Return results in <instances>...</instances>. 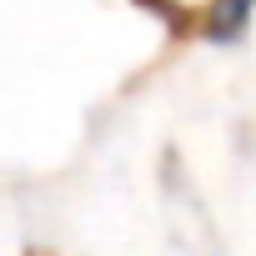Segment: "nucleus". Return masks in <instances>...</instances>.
Segmentation results:
<instances>
[{
    "instance_id": "nucleus-1",
    "label": "nucleus",
    "mask_w": 256,
    "mask_h": 256,
    "mask_svg": "<svg viewBox=\"0 0 256 256\" xmlns=\"http://www.w3.org/2000/svg\"><path fill=\"white\" fill-rule=\"evenodd\" d=\"M251 6L256 0H216V10H211V20H216V36H231L246 16H251Z\"/></svg>"
}]
</instances>
